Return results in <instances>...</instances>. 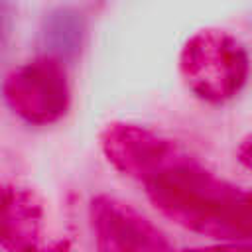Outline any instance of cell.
<instances>
[{"mask_svg": "<svg viewBox=\"0 0 252 252\" xmlns=\"http://www.w3.org/2000/svg\"><path fill=\"white\" fill-rule=\"evenodd\" d=\"M187 67L191 73V81L203 93H230L234 83L242 77L240 67L242 59L238 49L232 45L215 39H203L193 49H187Z\"/></svg>", "mask_w": 252, "mask_h": 252, "instance_id": "3957f363", "label": "cell"}, {"mask_svg": "<svg viewBox=\"0 0 252 252\" xmlns=\"http://www.w3.org/2000/svg\"><path fill=\"white\" fill-rule=\"evenodd\" d=\"M85 24L77 10L73 8H57L47 14L43 20L41 39L45 51L59 61L73 59L83 43Z\"/></svg>", "mask_w": 252, "mask_h": 252, "instance_id": "277c9868", "label": "cell"}, {"mask_svg": "<svg viewBox=\"0 0 252 252\" xmlns=\"http://www.w3.org/2000/svg\"><path fill=\"white\" fill-rule=\"evenodd\" d=\"M250 163H252V152H250Z\"/></svg>", "mask_w": 252, "mask_h": 252, "instance_id": "8992f818", "label": "cell"}, {"mask_svg": "<svg viewBox=\"0 0 252 252\" xmlns=\"http://www.w3.org/2000/svg\"><path fill=\"white\" fill-rule=\"evenodd\" d=\"M12 33V12L6 2L0 0V55L6 49V43Z\"/></svg>", "mask_w": 252, "mask_h": 252, "instance_id": "5b68a950", "label": "cell"}, {"mask_svg": "<svg viewBox=\"0 0 252 252\" xmlns=\"http://www.w3.org/2000/svg\"><path fill=\"white\" fill-rule=\"evenodd\" d=\"M4 98L10 108L28 122H53L65 110V75L55 61L28 63L8 77Z\"/></svg>", "mask_w": 252, "mask_h": 252, "instance_id": "7a4b0ae2", "label": "cell"}, {"mask_svg": "<svg viewBox=\"0 0 252 252\" xmlns=\"http://www.w3.org/2000/svg\"><path fill=\"white\" fill-rule=\"evenodd\" d=\"M150 193L167 213L189 226L230 238H252V195L224 187L191 167L152 173Z\"/></svg>", "mask_w": 252, "mask_h": 252, "instance_id": "6da1fadb", "label": "cell"}]
</instances>
